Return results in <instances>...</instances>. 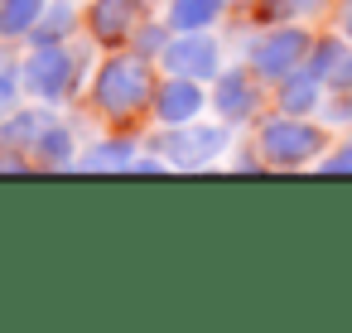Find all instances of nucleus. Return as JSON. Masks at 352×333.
<instances>
[{
    "mask_svg": "<svg viewBox=\"0 0 352 333\" xmlns=\"http://www.w3.org/2000/svg\"><path fill=\"white\" fill-rule=\"evenodd\" d=\"M92 102L111 121H131L135 111H145L155 102V73H150V63L135 58V54H121V58L102 63L97 87H92Z\"/></svg>",
    "mask_w": 352,
    "mask_h": 333,
    "instance_id": "1",
    "label": "nucleus"
},
{
    "mask_svg": "<svg viewBox=\"0 0 352 333\" xmlns=\"http://www.w3.org/2000/svg\"><path fill=\"white\" fill-rule=\"evenodd\" d=\"M20 78H25V87H30L34 97L58 102V97H68V92L78 87V63H73V54H68L63 44H34V54L25 58Z\"/></svg>",
    "mask_w": 352,
    "mask_h": 333,
    "instance_id": "2",
    "label": "nucleus"
},
{
    "mask_svg": "<svg viewBox=\"0 0 352 333\" xmlns=\"http://www.w3.org/2000/svg\"><path fill=\"white\" fill-rule=\"evenodd\" d=\"M318 145H323V136L314 126H304L299 116H280V121L261 126V160H270V164H304L318 155Z\"/></svg>",
    "mask_w": 352,
    "mask_h": 333,
    "instance_id": "3",
    "label": "nucleus"
},
{
    "mask_svg": "<svg viewBox=\"0 0 352 333\" xmlns=\"http://www.w3.org/2000/svg\"><path fill=\"white\" fill-rule=\"evenodd\" d=\"M304 58H309V34L304 30H275L251 49V73L265 83H285L289 73H299Z\"/></svg>",
    "mask_w": 352,
    "mask_h": 333,
    "instance_id": "4",
    "label": "nucleus"
},
{
    "mask_svg": "<svg viewBox=\"0 0 352 333\" xmlns=\"http://www.w3.org/2000/svg\"><path fill=\"white\" fill-rule=\"evenodd\" d=\"M164 63L179 73V78H212L217 63H222V49L217 39H208L203 30H184V39H174L164 49Z\"/></svg>",
    "mask_w": 352,
    "mask_h": 333,
    "instance_id": "5",
    "label": "nucleus"
},
{
    "mask_svg": "<svg viewBox=\"0 0 352 333\" xmlns=\"http://www.w3.org/2000/svg\"><path fill=\"white\" fill-rule=\"evenodd\" d=\"M92 34L102 44H121L135 34L140 25V0H92V15H87Z\"/></svg>",
    "mask_w": 352,
    "mask_h": 333,
    "instance_id": "6",
    "label": "nucleus"
},
{
    "mask_svg": "<svg viewBox=\"0 0 352 333\" xmlns=\"http://www.w3.org/2000/svg\"><path fill=\"white\" fill-rule=\"evenodd\" d=\"M160 145L169 150V160H174V164H208L212 155H222L227 131H222V126H193V131L169 136V140H160Z\"/></svg>",
    "mask_w": 352,
    "mask_h": 333,
    "instance_id": "7",
    "label": "nucleus"
},
{
    "mask_svg": "<svg viewBox=\"0 0 352 333\" xmlns=\"http://www.w3.org/2000/svg\"><path fill=\"white\" fill-rule=\"evenodd\" d=\"M198 111H203V92H198L193 78H179V73H174V83H164V87L155 92V116L169 121V126H184V121H193Z\"/></svg>",
    "mask_w": 352,
    "mask_h": 333,
    "instance_id": "8",
    "label": "nucleus"
},
{
    "mask_svg": "<svg viewBox=\"0 0 352 333\" xmlns=\"http://www.w3.org/2000/svg\"><path fill=\"white\" fill-rule=\"evenodd\" d=\"M256 73H246V68H227V78L217 83V111H222V121H246L251 111H256Z\"/></svg>",
    "mask_w": 352,
    "mask_h": 333,
    "instance_id": "9",
    "label": "nucleus"
},
{
    "mask_svg": "<svg viewBox=\"0 0 352 333\" xmlns=\"http://www.w3.org/2000/svg\"><path fill=\"white\" fill-rule=\"evenodd\" d=\"M314 73H318V83H328V87H352V49H342V39H323L318 49H314V63H309Z\"/></svg>",
    "mask_w": 352,
    "mask_h": 333,
    "instance_id": "10",
    "label": "nucleus"
},
{
    "mask_svg": "<svg viewBox=\"0 0 352 333\" xmlns=\"http://www.w3.org/2000/svg\"><path fill=\"white\" fill-rule=\"evenodd\" d=\"M280 107H285V116L314 111V107H318V73H314V68L289 73V78H285V87H280Z\"/></svg>",
    "mask_w": 352,
    "mask_h": 333,
    "instance_id": "11",
    "label": "nucleus"
},
{
    "mask_svg": "<svg viewBox=\"0 0 352 333\" xmlns=\"http://www.w3.org/2000/svg\"><path fill=\"white\" fill-rule=\"evenodd\" d=\"M222 6H227V0H174V6H169V25L179 34L184 30H208V25H217Z\"/></svg>",
    "mask_w": 352,
    "mask_h": 333,
    "instance_id": "12",
    "label": "nucleus"
},
{
    "mask_svg": "<svg viewBox=\"0 0 352 333\" xmlns=\"http://www.w3.org/2000/svg\"><path fill=\"white\" fill-rule=\"evenodd\" d=\"M44 15V0H0V39L30 34Z\"/></svg>",
    "mask_w": 352,
    "mask_h": 333,
    "instance_id": "13",
    "label": "nucleus"
},
{
    "mask_svg": "<svg viewBox=\"0 0 352 333\" xmlns=\"http://www.w3.org/2000/svg\"><path fill=\"white\" fill-rule=\"evenodd\" d=\"M49 126H54V121H49L44 111H10L6 126H0V145H34Z\"/></svg>",
    "mask_w": 352,
    "mask_h": 333,
    "instance_id": "14",
    "label": "nucleus"
},
{
    "mask_svg": "<svg viewBox=\"0 0 352 333\" xmlns=\"http://www.w3.org/2000/svg\"><path fill=\"white\" fill-rule=\"evenodd\" d=\"M34 160H39V164H68V160H73V136L58 131V126H49V131L34 140Z\"/></svg>",
    "mask_w": 352,
    "mask_h": 333,
    "instance_id": "15",
    "label": "nucleus"
},
{
    "mask_svg": "<svg viewBox=\"0 0 352 333\" xmlns=\"http://www.w3.org/2000/svg\"><path fill=\"white\" fill-rule=\"evenodd\" d=\"M68 30H73V10H68V6H58V10H49V15H39L34 44H58Z\"/></svg>",
    "mask_w": 352,
    "mask_h": 333,
    "instance_id": "16",
    "label": "nucleus"
},
{
    "mask_svg": "<svg viewBox=\"0 0 352 333\" xmlns=\"http://www.w3.org/2000/svg\"><path fill=\"white\" fill-rule=\"evenodd\" d=\"M20 68L10 63V58H0V116H10L15 111V102H20Z\"/></svg>",
    "mask_w": 352,
    "mask_h": 333,
    "instance_id": "17",
    "label": "nucleus"
},
{
    "mask_svg": "<svg viewBox=\"0 0 352 333\" xmlns=\"http://www.w3.org/2000/svg\"><path fill=\"white\" fill-rule=\"evenodd\" d=\"M82 164H87V169H107V164H111V169H121V164H131V145H126V140H116V145H102V150H92Z\"/></svg>",
    "mask_w": 352,
    "mask_h": 333,
    "instance_id": "18",
    "label": "nucleus"
},
{
    "mask_svg": "<svg viewBox=\"0 0 352 333\" xmlns=\"http://www.w3.org/2000/svg\"><path fill=\"white\" fill-rule=\"evenodd\" d=\"M323 169H333V174H338V169H342V174H347V169H352V140H347V145H342V150H333V155H328V160H323Z\"/></svg>",
    "mask_w": 352,
    "mask_h": 333,
    "instance_id": "19",
    "label": "nucleus"
},
{
    "mask_svg": "<svg viewBox=\"0 0 352 333\" xmlns=\"http://www.w3.org/2000/svg\"><path fill=\"white\" fill-rule=\"evenodd\" d=\"M328 116H333V121H352V97H347V102L338 97V102L328 107Z\"/></svg>",
    "mask_w": 352,
    "mask_h": 333,
    "instance_id": "20",
    "label": "nucleus"
},
{
    "mask_svg": "<svg viewBox=\"0 0 352 333\" xmlns=\"http://www.w3.org/2000/svg\"><path fill=\"white\" fill-rule=\"evenodd\" d=\"M342 30H347V34H352V6H347V10H342Z\"/></svg>",
    "mask_w": 352,
    "mask_h": 333,
    "instance_id": "21",
    "label": "nucleus"
},
{
    "mask_svg": "<svg viewBox=\"0 0 352 333\" xmlns=\"http://www.w3.org/2000/svg\"><path fill=\"white\" fill-rule=\"evenodd\" d=\"M140 6H145V0H140Z\"/></svg>",
    "mask_w": 352,
    "mask_h": 333,
    "instance_id": "22",
    "label": "nucleus"
}]
</instances>
